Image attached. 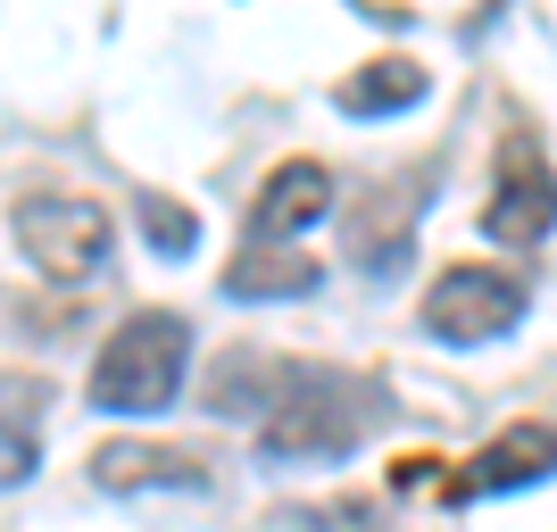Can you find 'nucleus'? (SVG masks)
<instances>
[{
    "label": "nucleus",
    "mask_w": 557,
    "mask_h": 532,
    "mask_svg": "<svg viewBox=\"0 0 557 532\" xmlns=\"http://www.w3.org/2000/svg\"><path fill=\"white\" fill-rule=\"evenodd\" d=\"M258 399L250 408H267L258 417V449L267 458H349L358 449V433L374 424V383H358V374H325V367H258Z\"/></svg>",
    "instance_id": "nucleus-1"
},
{
    "label": "nucleus",
    "mask_w": 557,
    "mask_h": 532,
    "mask_svg": "<svg viewBox=\"0 0 557 532\" xmlns=\"http://www.w3.org/2000/svg\"><path fill=\"white\" fill-rule=\"evenodd\" d=\"M184 367H191V324L175 308H134L92 358V408L100 417H159L184 392Z\"/></svg>",
    "instance_id": "nucleus-2"
},
{
    "label": "nucleus",
    "mask_w": 557,
    "mask_h": 532,
    "mask_svg": "<svg viewBox=\"0 0 557 532\" xmlns=\"http://www.w3.org/2000/svg\"><path fill=\"white\" fill-rule=\"evenodd\" d=\"M9 233H17V250L42 267L50 283H92L100 267H109L116 250V225L100 200H59V191H34V200H17L9 209Z\"/></svg>",
    "instance_id": "nucleus-3"
},
{
    "label": "nucleus",
    "mask_w": 557,
    "mask_h": 532,
    "mask_svg": "<svg viewBox=\"0 0 557 532\" xmlns=\"http://www.w3.org/2000/svg\"><path fill=\"white\" fill-rule=\"evenodd\" d=\"M524 275H508V267H474V258H458V267H442L433 275V292H424V324L442 333V342H499L516 317H524Z\"/></svg>",
    "instance_id": "nucleus-4"
},
{
    "label": "nucleus",
    "mask_w": 557,
    "mask_h": 532,
    "mask_svg": "<svg viewBox=\"0 0 557 532\" xmlns=\"http://www.w3.org/2000/svg\"><path fill=\"white\" fill-rule=\"evenodd\" d=\"M483 233L508 242V250H533V242L557 233V166L541 159L533 134L499 141V175H491V200H483Z\"/></svg>",
    "instance_id": "nucleus-5"
},
{
    "label": "nucleus",
    "mask_w": 557,
    "mask_h": 532,
    "mask_svg": "<svg viewBox=\"0 0 557 532\" xmlns=\"http://www.w3.org/2000/svg\"><path fill=\"white\" fill-rule=\"evenodd\" d=\"M549 466H557V424H508V433H491L466 466H449L442 499L458 508V499H491V491H524V483H541Z\"/></svg>",
    "instance_id": "nucleus-6"
},
{
    "label": "nucleus",
    "mask_w": 557,
    "mask_h": 532,
    "mask_svg": "<svg viewBox=\"0 0 557 532\" xmlns=\"http://www.w3.org/2000/svg\"><path fill=\"white\" fill-rule=\"evenodd\" d=\"M325 209H333V175L317 159H283L267 184H258V209H250V242H292V233H308V225H325Z\"/></svg>",
    "instance_id": "nucleus-7"
},
{
    "label": "nucleus",
    "mask_w": 557,
    "mask_h": 532,
    "mask_svg": "<svg viewBox=\"0 0 557 532\" xmlns=\"http://www.w3.org/2000/svg\"><path fill=\"white\" fill-rule=\"evenodd\" d=\"M92 483L100 491H200L209 458L166 449V441H100L92 449Z\"/></svg>",
    "instance_id": "nucleus-8"
},
{
    "label": "nucleus",
    "mask_w": 557,
    "mask_h": 532,
    "mask_svg": "<svg viewBox=\"0 0 557 532\" xmlns=\"http://www.w3.org/2000/svg\"><path fill=\"white\" fill-rule=\"evenodd\" d=\"M424 175H399V184H374L367 191V209H349L342 216V250L358 258V267H399L408 258V225H417V200Z\"/></svg>",
    "instance_id": "nucleus-9"
},
{
    "label": "nucleus",
    "mask_w": 557,
    "mask_h": 532,
    "mask_svg": "<svg viewBox=\"0 0 557 532\" xmlns=\"http://www.w3.org/2000/svg\"><path fill=\"white\" fill-rule=\"evenodd\" d=\"M42 408H50L42 374L0 367V491H17L25 474L42 466Z\"/></svg>",
    "instance_id": "nucleus-10"
},
{
    "label": "nucleus",
    "mask_w": 557,
    "mask_h": 532,
    "mask_svg": "<svg viewBox=\"0 0 557 532\" xmlns=\"http://www.w3.org/2000/svg\"><path fill=\"white\" fill-rule=\"evenodd\" d=\"M317 275H325V267H317V258H300V250L242 242V250H233V267H225V292H233V300H300Z\"/></svg>",
    "instance_id": "nucleus-11"
},
{
    "label": "nucleus",
    "mask_w": 557,
    "mask_h": 532,
    "mask_svg": "<svg viewBox=\"0 0 557 532\" xmlns=\"http://www.w3.org/2000/svg\"><path fill=\"white\" fill-rule=\"evenodd\" d=\"M424 92H433V75H424L417 59H367L358 75H342V84H333L342 116H392V109H417Z\"/></svg>",
    "instance_id": "nucleus-12"
},
{
    "label": "nucleus",
    "mask_w": 557,
    "mask_h": 532,
    "mask_svg": "<svg viewBox=\"0 0 557 532\" xmlns=\"http://www.w3.org/2000/svg\"><path fill=\"white\" fill-rule=\"evenodd\" d=\"M134 216H141V233H150V250H166V258H191V250H200V216H191L184 200H166V191H141Z\"/></svg>",
    "instance_id": "nucleus-13"
}]
</instances>
